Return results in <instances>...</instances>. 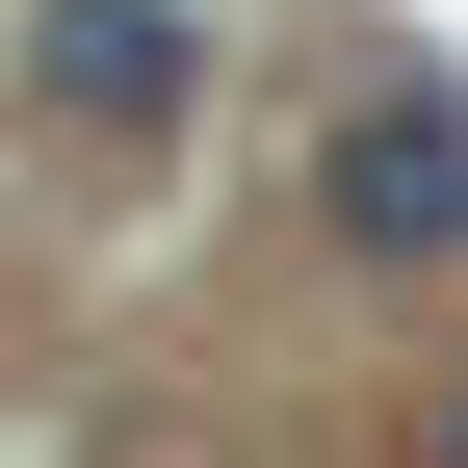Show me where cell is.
<instances>
[{"mask_svg":"<svg viewBox=\"0 0 468 468\" xmlns=\"http://www.w3.org/2000/svg\"><path fill=\"white\" fill-rule=\"evenodd\" d=\"M183 79H208L183 0H27V104H52L79 156H156V131H183Z\"/></svg>","mask_w":468,"mask_h":468,"instance_id":"obj_1","label":"cell"},{"mask_svg":"<svg viewBox=\"0 0 468 468\" xmlns=\"http://www.w3.org/2000/svg\"><path fill=\"white\" fill-rule=\"evenodd\" d=\"M338 234H365V261H468V104L442 79H365L338 104Z\"/></svg>","mask_w":468,"mask_h":468,"instance_id":"obj_2","label":"cell"},{"mask_svg":"<svg viewBox=\"0 0 468 468\" xmlns=\"http://www.w3.org/2000/svg\"><path fill=\"white\" fill-rule=\"evenodd\" d=\"M442 468H468V390H442Z\"/></svg>","mask_w":468,"mask_h":468,"instance_id":"obj_3","label":"cell"}]
</instances>
